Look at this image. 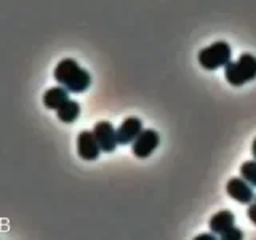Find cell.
<instances>
[{
	"label": "cell",
	"mask_w": 256,
	"mask_h": 240,
	"mask_svg": "<svg viewBox=\"0 0 256 240\" xmlns=\"http://www.w3.org/2000/svg\"><path fill=\"white\" fill-rule=\"evenodd\" d=\"M54 80L70 93H84L92 85L90 72L78 66V62L72 58H64L56 64L53 72Z\"/></svg>",
	"instance_id": "1"
},
{
	"label": "cell",
	"mask_w": 256,
	"mask_h": 240,
	"mask_svg": "<svg viewBox=\"0 0 256 240\" xmlns=\"http://www.w3.org/2000/svg\"><path fill=\"white\" fill-rule=\"evenodd\" d=\"M246 214H248V218H250V221L253 224H256V204H250V206H248V210H246Z\"/></svg>",
	"instance_id": "14"
},
{
	"label": "cell",
	"mask_w": 256,
	"mask_h": 240,
	"mask_svg": "<svg viewBox=\"0 0 256 240\" xmlns=\"http://www.w3.org/2000/svg\"><path fill=\"white\" fill-rule=\"evenodd\" d=\"M93 134L100 144L101 152H114L116 150L117 144H118L117 130L112 126L110 122H106V120L98 122L93 126Z\"/></svg>",
	"instance_id": "5"
},
{
	"label": "cell",
	"mask_w": 256,
	"mask_h": 240,
	"mask_svg": "<svg viewBox=\"0 0 256 240\" xmlns=\"http://www.w3.org/2000/svg\"><path fill=\"white\" fill-rule=\"evenodd\" d=\"M56 116H58V118L61 120L62 124H72L76 122V120L80 116V104L77 101H66L62 104V106L56 110Z\"/></svg>",
	"instance_id": "11"
},
{
	"label": "cell",
	"mask_w": 256,
	"mask_h": 240,
	"mask_svg": "<svg viewBox=\"0 0 256 240\" xmlns=\"http://www.w3.org/2000/svg\"><path fill=\"white\" fill-rule=\"evenodd\" d=\"M224 77L228 84L234 86H242L256 78V56L252 53L240 54L237 61H230L224 68Z\"/></svg>",
	"instance_id": "2"
},
{
	"label": "cell",
	"mask_w": 256,
	"mask_h": 240,
	"mask_svg": "<svg viewBox=\"0 0 256 240\" xmlns=\"http://www.w3.org/2000/svg\"><path fill=\"white\" fill-rule=\"evenodd\" d=\"M142 132V122L138 117L125 118L122 125L117 128V141L118 144H132Z\"/></svg>",
	"instance_id": "8"
},
{
	"label": "cell",
	"mask_w": 256,
	"mask_h": 240,
	"mask_svg": "<svg viewBox=\"0 0 256 240\" xmlns=\"http://www.w3.org/2000/svg\"><path fill=\"white\" fill-rule=\"evenodd\" d=\"M198 64L206 70H216L226 68L232 60V48L224 40H218L198 52Z\"/></svg>",
	"instance_id": "3"
},
{
	"label": "cell",
	"mask_w": 256,
	"mask_h": 240,
	"mask_svg": "<svg viewBox=\"0 0 256 240\" xmlns=\"http://www.w3.org/2000/svg\"><path fill=\"white\" fill-rule=\"evenodd\" d=\"M228 196L230 198L237 200L238 204H248L250 205L252 202H254V192H253V186L250 182H246L242 176L240 178H230L228 181Z\"/></svg>",
	"instance_id": "7"
},
{
	"label": "cell",
	"mask_w": 256,
	"mask_h": 240,
	"mask_svg": "<svg viewBox=\"0 0 256 240\" xmlns=\"http://www.w3.org/2000/svg\"><path fill=\"white\" fill-rule=\"evenodd\" d=\"M221 238L222 240H242L244 238V232L234 226L232 229H229L224 236H221Z\"/></svg>",
	"instance_id": "13"
},
{
	"label": "cell",
	"mask_w": 256,
	"mask_h": 240,
	"mask_svg": "<svg viewBox=\"0 0 256 240\" xmlns=\"http://www.w3.org/2000/svg\"><path fill=\"white\" fill-rule=\"evenodd\" d=\"M69 90L64 86H52L44 93V106L50 110H58L64 102L69 101Z\"/></svg>",
	"instance_id": "10"
},
{
	"label": "cell",
	"mask_w": 256,
	"mask_h": 240,
	"mask_svg": "<svg viewBox=\"0 0 256 240\" xmlns=\"http://www.w3.org/2000/svg\"><path fill=\"white\" fill-rule=\"evenodd\" d=\"M160 144V136L156 130H142L140 136L132 142V150L138 158H146Z\"/></svg>",
	"instance_id": "4"
},
{
	"label": "cell",
	"mask_w": 256,
	"mask_h": 240,
	"mask_svg": "<svg viewBox=\"0 0 256 240\" xmlns=\"http://www.w3.org/2000/svg\"><path fill=\"white\" fill-rule=\"evenodd\" d=\"M101 148L98 141H96L93 132L84 130L77 136V154L80 158L86 160V162H93L100 157Z\"/></svg>",
	"instance_id": "6"
},
{
	"label": "cell",
	"mask_w": 256,
	"mask_h": 240,
	"mask_svg": "<svg viewBox=\"0 0 256 240\" xmlns=\"http://www.w3.org/2000/svg\"><path fill=\"white\" fill-rule=\"evenodd\" d=\"M252 154H253V157L256 160V138L253 140V144H252Z\"/></svg>",
	"instance_id": "16"
},
{
	"label": "cell",
	"mask_w": 256,
	"mask_h": 240,
	"mask_svg": "<svg viewBox=\"0 0 256 240\" xmlns=\"http://www.w3.org/2000/svg\"><path fill=\"white\" fill-rule=\"evenodd\" d=\"M234 224H236V216L229 210H221L210 218V229L213 234L220 237L226 234L229 229L234 228Z\"/></svg>",
	"instance_id": "9"
},
{
	"label": "cell",
	"mask_w": 256,
	"mask_h": 240,
	"mask_svg": "<svg viewBox=\"0 0 256 240\" xmlns=\"http://www.w3.org/2000/svg\"><path fill=\"white\" fill-rule=\"evenodd\" d=\"M254 204H256V197H254Z\"/></svg>",
	"instance_id": "17"
},
{
	"label": "cell",
	"mask_w": 256,
	"mask_h": 240,
	"mask_svg": "<svg viewBox=\"0 0 256 240\" xmlns=\"http://www.w3.org/2000/svg\"><path fill=\"white\" fill-rule=\"evenodd\" d=\"M240 174L246 182L256 188V160H246L240 165Z\"/></svg>",
	"instance_id": "12"
},
{
	"label": "cell",
	"mask_w": 256,
	"mask_h": 240,
	"mask_svg": "<svg viewBox=\"0 0 256 240\" xmlns=\"http://www.w3.org/2000/svg\"><path fill=\"white\" fill-rule=\"evenodd\" d=\"M214 236L216 234H200V236L196 237V240H214L216 238Z\"/></svg>",
	"instance_id": "15"
}]
</instances>
